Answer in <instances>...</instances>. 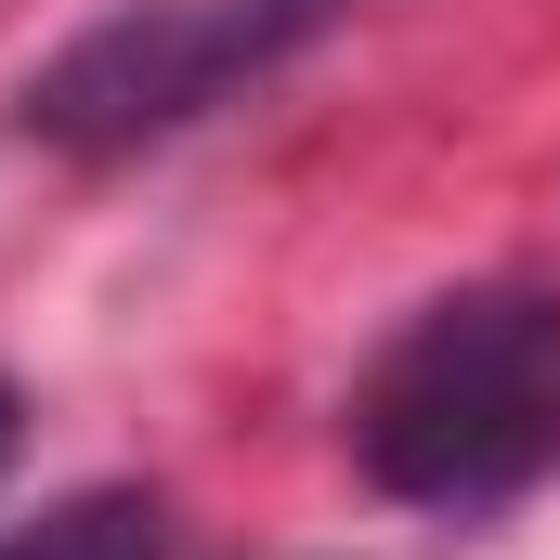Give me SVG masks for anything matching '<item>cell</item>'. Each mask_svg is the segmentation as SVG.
Listing matches in <instances>:
<instances>
[{
    "mask_svg": "<svg viewBox=\"0 0 560 560\" xmlns=\"http://www.w3.org/2000/svg\"><path fill=\"white\" fill-rule=\"evenodd\" d=\"M13 443H26V405H13V378H0V469H13Z\"/></svg>",
    "mask_w": 560,
    "mask_h": 560,
    "instance_id": "cell-4",
    "label": "cell"
},
{
    "mask_svg": "<svg viewBox=\"0 0 560 560\" xmlns=\"http://www.w3.org/2000/svg\"><path fill=\"white\" fill-rule=\"evenodd\" d=\"M326 0H143L105 13L92 39H66L26 92H13V131L52 143V156H131V143L209 118L222 92H248L287 39H313Z\"/></svg>",
    "mask_w": 560,
    "mask_h": 560,
    "instance_id": "cell-2",
    "label": "cell"
},
{
    "mask_svg": "<svg viewBox=\"0 0 560 560\" xmlns=\"http://www.w3.org/2000/svg\"><path fill=\"white\" fill-rule=\"evenodd\" d=\"M0 560H170V509H156L143 482H92V495L39 509Z\"/></svg>",
    "mask_w": 560,
    "mask_h": 560,
    "instance_id": "cell-3",
    "label": "cell"
},
{
    "mask_svg": "<svg viewBox=\"0 0 560 560\" xmlns=\"http://www.w3.org/2000/svg\"><path fill=\"white\" fill-rule=\"evenodd\" d=\"M352 469L456 522L560 482V287L418 300L352 378Z\"/></svg>",
    "mask_w": 560,
    "mask_h": 560,
    "instance_id": "cell-1",
    "label": "cell"
}]
</instances>
